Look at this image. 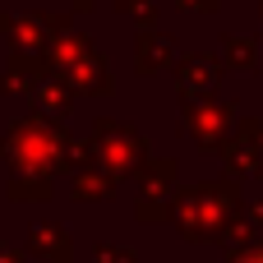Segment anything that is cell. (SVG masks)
<instances>
[{"label":"cell","instance_id":"6da1fadb","mask_svg":"<svg viewBox=\"0 0 263 263\" xmlns=\"http://www.w3.org/2000/svg\"><path fill=\"white\" fill-rule=\"evenodd\" d=\"M245 263H263V254H259V259H245Z\"/></svg>","mask_w":263,"mask_h":263}]
</instances>
